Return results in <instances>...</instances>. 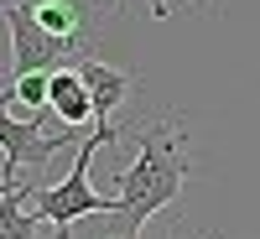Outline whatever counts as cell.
Here are the masks:
<instances>
[{"mask_svg":"<svg viewBox=\"0 0 260 239\" xmlns=\"http://www.w3.org/2000/svg\"><path fill=\"white\" fill-rule=\"evenodd\" d=\"M83 130L73 125H62L57 115L47 120V110H31V115H16V89H11V78L0 83V151H6V172L0 177L16 182V172L21 166H47L52 156L68 141H78Z\"/></svg>","mask_w":260,"mask_h":239,"instance_id":"3","label":"cell"},{"mask_svg":"<svg viewBox=\"0 0 260 239\" xmlns=\"http://www.w3.org/2000/svg\"><path fill=\"white\" fill-rule=\"evenodd\" d=\"M115 141H125V130H120V125H89V130L78 135L73 172H68L62 182L37 187V192H31L37 219H42V224H52V229H57V239H68V234H73V224L83 219V213H104V219L115 213V198H99V192L89 187V161H94V151H99V146H115Z\"/></svg>","mask_w":260,"mask_h":239,"instance_id":"2","label":"cell"},{"mask_svg":"<svg viewBox=\"0 0 260 239\" xmlns=\"http://www.w3.org/2000/svg\"><path fill=\"white\" fill-rule=\"evenodd\" d=\"M31 192H37L31 182H16L6 198H0V239H37L42 219H37V208H26Z\"/></svg>","mask_w":260,"mask_h":239,"instance_id":"8","label":"cell"},{"mask_svg":"<svg viewBox=\"0 0 260 239\" xmlns=\"http://www.w3.org/2000/svg\"><path fill=\"white\" fill-rule=\"evenodd\" d=\"M0 16H6V11H0Z\"/></svg>","mask_w":260,"mask_h":239,"instance_id":"11","label":"cell"},{"mask_svg":"<svg viewBox=\"0 0 260 239\" xmlns=\"http://www.w3.org/2000/svg\"><path fill=\"white\" fill-rule=\"evenodd\" d=\"M11 187H16V182H6V177H0V198H6V192H11Z\"/></svg>","mask_w":260,"mask_h":239,"instance_id":"10","label":"cell"},{"mask_svg":"<svg viewBox=\"0 0 260 239\" xmlns=\"http://www.w3.org/2000/svg\"><path fill=\"white\" fill-rule=\"evenodd\" d=\"M151 16H156V21H167V0H151Z\"/></svg>","mask_w":260,"mask_h":239,"instance_id":"9","label":"cell"},{"mask_svg":"<svg viewBox=\"0 0 260 239\" xmlns=\"http://www.w3.org/2000/svg\"><path fill=\"white\" fill-rule=\"evenodd\" d=\"M47 110H52L62 125H73V130H89V125H94V94H89V83H83L78 68H57V73H52Z\"/></svg>","mask_w":260,"mask_h":239,"instance_id":"6","label":"cell"},{"mask_svg":"<svg viewBox=\"0 0 260 239\" xmlns=\"http://www.w3.org/2000/svg\"><path fill=\"white\" fill-rule=\"evenodd\" d=\"M31 11H37V21L52 37L89 47V6H83V0H31Z\"/></svg>","mask_w":260,"mask_h":239,"instance_id":"7","label":"cell"},{"mask_svg":"<svg viewBox=\"0 0 260 239\" xmlns=\"http://www.w3.org/2000/svg\"><path fill=\"white\" fill-rule=\"evenodd\" d=\"M78 73H83V83H89V94H94V125H110V115L136 94V73L110 68V62H99L94 52L78 62Z\"/></svg>","mask_w":260,"mask_h":239,"instance_id":"5","label":"cell"},{"mask_svg":"<svg viewBox=\"0 0 260 239\" xmlns=\"http://www.w3.org/2000/svg\"><path fill=\"white\" fill-rule=\"evenodd\" d=\"M6 31H11V68H6V78H16V73H57V68H78V62L94 52V47H78V42L52 37V31L37 21L31 0H11V6H6Z\"/></svg>","mask_w":260,"mask_h":239,"instance_id":"4","label":"cell"},{"mask_svg":"<svg viewBox=\"0 0 260 239\" xmlns=\"http://www.w3.org/2000/svg\"><path fill=\"white\" fill-rule=\"evenodd\" d=\"M136 161L120 172V192H115V234L120 239H141V229L151 224V213H161L182 198V182L192 172V156H187V125L182 115H161L151 120L146 130H136Z\"/></svg>","mask_w":260,"mask_h":239,"instance_id":"1","label":"cell"}]
</instances>
